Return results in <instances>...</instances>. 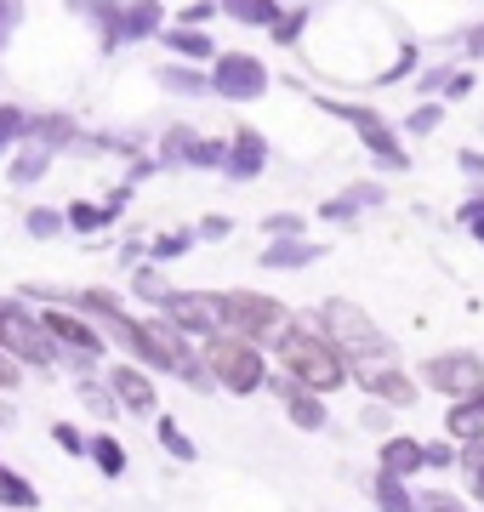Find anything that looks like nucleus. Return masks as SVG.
<instances>
[{
  "label": "nucleus",
  "mask_w": 484,
  "mask_h": 512,
  "mask_svg": "<svg viewBox=\"0 0 484 512\" xmlns=\"http://www.w3.org/2000/svg\"><path fill=\"white\" fill-rule=\"evenodd\" d=\"M285 365L297 370L308 387H331L336 376H342L336 353L325 348V342H314V336H291V342H285Z\"/></svg>",
  "instance_id": "obj_1"
},
{
  "label": "nucleus",
  "mask_w": 484,
  "mask_h": 512,
  "mask_svg": "<svg viewBox=\"0 0 484 512\" xmlns=\"http://www.w3.org/2000/svg\"><path fill=\"white\" fill-rule=\"evenodd\" d=\"M211 365H217V376H223L228 387H251L262 376L257 353L245 348V342H211Z\"/></svg>",
  "instance_id": "obj_2"
},
{
  "label": "nucleus",
  "mask_w": 484,
  "mask_h": 512,
  "mask_svg": "<svg viewBox=\"0 0 484 512\" xmlns=\"http://www.w3.org/2000/svg\"><path fill=\"white\" fill-rule=\"evenodd\" d=\"M223 313L240 330H274V325H280V308H274V302H262V296H228Z\"/></svg>",
  "instance_id": "obj_3"
},
{
  "label": "nucleus",
  "mask_w": 484,
  "mask_h": 512,
  "mask_svg": "<svg viewBox=\"0 0 484 512\" xmlns=\"http://www.w3.org/2000/svg\"><path fill=\"white\" fill-rule=\"evenodd\" d=\"M331 330L342 336V342H354L348 353H382V336H376L354 308H331Z\"/></svg>",
  "instance_id": "obj_4"
},
{
  "label": "nucleus",
  "mask_w": 484,
  "mask_h": 512,
  "mask_svg": "<svg viewBox=\"0 0 484 512\" xmlns=\"http://www.w3.org/2000/svg\"><path fill=\"white\" fill-rule=\"evenodd\" d=\"M433 382L450 387V393H479V365L473 359H439L433 365Z\"/></svg>",
  "instance_id": "obj_5"
},
{
  "label": "nucleus",
  "mask_w": 484,
  "mask_h": 512,
  "mask_svg": "<svg viewBox=\"0 0 484 512\" xmlns=\"http://www.w3.org/2000/svg\"><path fill=\"white\" fill-rule=\"evenodd\" d=\"M120 387H126V399H131V404H149V387L137 382V376H120Z\"/></svg>",
  "instance_id": "obj_6"
}]
</instances>
